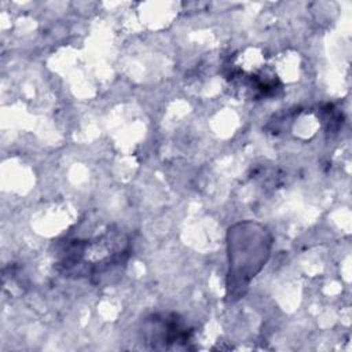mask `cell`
Returning a JSON list of instances; mask_svg holds the SVG:
<instances>
[{"instance_id":"6da1fadb","label":"cell","mask_w":352,"mask_h":352,"mask_svg":"<svg viewBox=\"0 0 352 352\" xmlns=\"http://www.w3.org/2000/svg\"><path fill=\"white\" fill-rule=\"evenodd\" d=\"M131 256V242L128 236L113 227L94 238H74L66 242L60 252L59 265L67 275L77 278L106 279L125 265Z\"/></svg>"},{"instance_id":"7a4b0ae2","label":"cell","mask_w":352,"mask_h":352,"mask_svg":"<svg viewBox=\"0 0 352 352\" xmlns=\"http://www.w3.org/2000/svg\"><path fill=\"white\" fill-rule=\"evenodd\" d=\"M143 340L154 349H170L186 346L192 331L183 319L173 312L153 314L144 319L142 326Z\"/></svg>"}]
</instances>
